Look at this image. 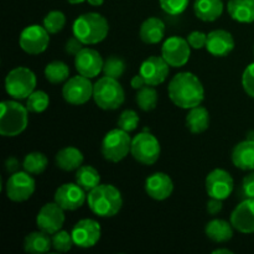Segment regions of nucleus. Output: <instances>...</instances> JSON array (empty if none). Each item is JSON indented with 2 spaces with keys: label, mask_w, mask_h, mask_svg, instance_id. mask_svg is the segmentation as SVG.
Here are the masks:
<instances>
[{
  "label": "nucleus",
  "mask_w": 254,
  "mask_h": 254,
  "mask_svg": "<svg viewBox=\"0 0 254 254\" xmlns=\"http://www.w3.org/2000/svg\"><path fill=\"white\" fill-rule=\"evenodd\" d=\"M193 11L200 20L212 22L220 19L223 12L222 0H195Z\"/></svg>",
  "instance_id": "25"
},
{
  "label": "nucleus",
  "mask_w": 254,
  "mask_h": 254,
  "mask_svg": "<svg viewBox=\"0 0 254 254\" xmlns=\"http://www.w3.org/2000/svg\"><path fill=\"white\" fill-rule=\"evenodd\" d=\"M145 84H146L145 79L143 78V76H141L140 73L136 74V76H134L130 81V86L133 87L134 89H136V91H138V89H140L141 87L145 86Z\"/></svg>",
  "instance_id": "46"
},
{
  "label": "nucleus",
  "mask_w": 254,
  "mask_h": 254,
  "mask_svg": "<svg viewBox=\"0 0 254 254\" xmlns=\"http://www.w3.org/2000/svg\"><path fill=\"white\" fill-rule=\"evenodd\" d=\"M73 35L84 45H96L103 41L109 32L108 20L98 12H86L74 20Z\"/></svg>",
  "instance_id": "3"
},
{
  "label": "nucleus",
  "mask_w": 254,
  "mask_h": 254,
  "mask_svg": "<svg viewBox=\"0 0 254 254\" xmlns=\"http://www.w3.org/2000/svg\"><path fill=\"white\" fill-rule=\"evenodd\" d=\"M227 11L235 21L251 24L254 22V0H230Z\"/></svg>",
  "instance_id": "27"
},
{
  "label": "nucleus",
  "mask_w": 254,
  "mask_h": 254,
  "mask_svg": "<svg viewBox=\"0 0 254 254\" xmlns=\"http://www.w3.org/2000/svg\"><path fill=\"white\" fill-rule=\"evenodd\" d=\"M51 238H52V248H54L56 252L66 253L68 252V251H71V248L74 246L72 235L67 232V231L60 230L59 232L54 233Z\"/></svg>",
  "instance_id": "37"
},
{
  "label": "nucleus",
  "mask_w": 254,
  "mask_h": 254,
  "mask_svg": "<svg viewBox=\"0 0 254 254\" xmlns=\"http://www.w3.org/2000/svg\"><path fill=\"white\" fill-rule=\"evenodd\" d=\"M104 60L97 50L83 47L74 56V66L79 74L88 78H94L103 72Z\"/></svg>",
  "instance_id": "17"
},
{
  "label": "nucleus",
  "mask_w": 254,
  "mask_h": 254,
  "mask_svg": "<svg viewBox=\"0 0 254 254\" xmlns=\"http://www.w3.org/2000/svg\"><path fill=\"white\" fill-rule=\"evenodd\" d=\"M190 0H159L160 6L166 14L169 15H180L183 14L189 6Z\"/></svg>",
  "instance_id": "39"
},
{
  "label": "nucleus",
  "mask_w": 254,
  "mask_h": 254,
  "mask_svg": "<svg viewBox=\"0 0 254 254\" xmlns=\"http://www.w3.org/2000/svg\"><path fill=\"white\" fill-rule=\"evenodd\" d=\"M93 99L103 111H116L126 99V92L118 79L102 77L93 86Z\"/></svg>",
  "instance_id": "5"
},
{
  "label": "nucleus",
  "mask_w": 254,
  "mask_h": 254,
  "mask_svg": "<svg viewBox=\"0 0 254 254\" xmlns=\"http://www.w3.org/2000/svg\"><path fill=\"white\" fill-rule=\"evenodd\" d=\"M71 235L76 247L92 248L101 240L102 228L96 220L83 218L73 226Z\"/></svg>",
  "instance_id": "14"
},
{
  "label": "nucleus",
  "mask_w": 254,
  "mask_h": 254,
  "mask_svg": "<svg viewBox=\"0 0 254 254\" xmlns=\"http://www.w3.org/2000/svg\"><path fill=\"white\" fill-rule=\"evenodd\" d=\"M188 42L190 44L191 49L201 50L206 47V42H207V34L202 31H192L186 37Z\"/></svg>",
  "instance_id": "42"
},
{
  "label": "nucleus",
  "mask_w": 254,
  "mask_h": 254,
  "mask_svg": "<svg viewBox=\"0 0 254 254\" xmlns=\"http://www.w3.org/2000/svg\"><path fill=\"white\" fill-rule=\"evenodd\" d=\"M232 163L236 168L243 171L254 170V140L246 139L236 144L232 150Z\"/></svg>",
  "instance_id": "22"
},
{
  "label": "nucleus",
  "mask_w": 254,
  "mask_h": 254,
  "mask_svg": "<svg viewBox=\"0 0 254 254\" xmlns=\"http://www.w3.org/2000/svg\"><path fill=\"white\" fill-rule=\"evenodd\" d=\"M84 156L79 149L74 146H66L57 151L55 156L57 168L64 171H74L79 169L83 164Z\"/></svg>",
  "instance_id": "24"
},
{
  "label": "nucleus",
  "mask_w": 254,
  "mask_h": 254,
  "mask_svg": "<svg viewBox=\"0 0 254 254\" xmlns=\"http://www.w3.org/2000/svg\"><path fill=\"white\" fill-rule=\"evenodd\" d=\"M66 25V16L60 10H52L47 12L44 17V27L49 31L50 35H55L61 31Z\"/></svg>",
  "instance_id": "36"
},
{
  "label": "nucleus",
  "mask_w": 254,
  "mask_h": 254,
  "mask_svg": "<svg viewBox=\"0 0 254 254\" xmlns=\"http://www.w3.org/2000/svg\"><path fill=\"white\" fill-rule=\"evenodd\" d=\"M47 164H49V160H47V156L44 153L32 151V153H29L24 158L22 168L31 175H40V174L46 170Z\"/></svg>",
  "instance_id": "33"
},
{
  "label": "nucleus",
  "mask_w": 254,
  "mask_h": 254,
  "mask_svg": "<svg viewBox=\"0 0 254 254\" xmlns=\"http://www.w3.org/2000/svg\"><path fill=\"white\" fill-rule=\"evenodd\" d=\"M19 161H17L16 158H14V156H10V158L6 159V161H5V169H6L7 173L10 174H14V173H17V170H19Z\"/></svg>",
  "instance_id": "45"
},
{
  "label": "nucleus",
  "mask_w": 254,
  "mask_h": 254,
  "mask_svg": "<svg viewBox=\"0 0 254 254\" xmlns=\"http://www.w3.org/2000/svg\"><path fill=\"white\" fill-rule=\"evenodd\" d=\"M87 191L78 184H64L55 192V202L64 211H76L87 201Z\"/></svg>",
  "instance_id": "16"
},
{
  "label": "nucleus",
  "mask_w": 254,
  "mask_h": 254,
  "mask_svg": "<svg viewBox=\"0 0 254 254\" xmlns=\"http://www.w3.org/2000/svg\"><path fill=\"white\" fill-rule=\"evenodd\" d=\"M52 247V238L49 233L39 230L29 233L25 237L24 250L30 254H44L47 253Z\"/></svg>",
  "instance_id": "28"
},
{
  "label": "nucleus",
  "mask_w": 254,
  "mask_h": 254,
  "mask_svg": "<svg viewBox=\"0 0 254 254\" xmlns=\"http://www.w3.org/2000/svg\"><path fill=\"white\" fill-rule=\"evenodd\" d=\"M139 116L135 111L133 109H126L121 113L118 118V128L123 129V130L130 131L135 130L138 128V124H139Z\"/></svg>",
  "instance_id": "38"
},
{
  "label": "nucleus",
  "mask_w": 254,
  "mask_h": 254,
  "mask_svg": "<svg viewBox=\"0 0 254 254\" xmlns=\"http://www.w3.org/2000/svg\"><path fill=\"white\" fill-rule=\"evenodd\" d=\"M135 102L139 108L144 112H150L155 109L158 104V92L155 87L145 84L140 89H138L135 94Z\"/></svg>",
  "instance_id": "32"
},
{
  "label": "nucleus",
  "mask_w": 254,
  "mask_h": 254,
  "mask_svg": "<svg viewBox=\"0 0 254 254\" xmlns=\"http://www.w3.org/2000/svg\"><path fill=\"white\" fill-rule=\"evenodd\" d=\"M67 1L69 2V4H81V2L83 1H87V0H67Z\"/></svg>",
  "instance_id": "49"
},
{
  "label": "nucleus",
  "mask_w": 254,
  "mask_h": 254,
  "mask_svg": "<svg viewBox=\"0 0 254 254\" xmlns=\"http://www.w3.org/2000/svg\"><path fill=\"white\" fill-rule=\"evenodd\" d=\"M74 179H76V183L87 192L93 190L101 184V175L97 169L91 165H82L81 168L77 169Z\"/></svg>",
  "instance_id": "30"
},
{
  "label": "nucleus",
  "mask_w": 254,
  "mask_h": 254,
  "mask_svg": "<svg viewBox=\"0 0 254 254\" xmlns=\"http://www.w3.org/2000/svg\"><path fill=\"white\" fill-rule=\"evenodd\" d=\"M241 198H254V170L243 178L240 189Z\"/></svg>",
  "instance_id": "41"
},
{
  "label": "nucleus",
  "mask_w": 254,
  "mask_h": 254,
  "mask_svg": "<svg viewBox=\"0 0 254 254\" xmlns=\"http://www.w3.org/2000/svg\"><path fill=\"white\" fill-rule=\"evenodd\" d=\"M168 62L161 56H150L143 61L139 73L145 79L146 84L156 87L166 81L170 72Z\"/></svg>",
  "instance_id": "18"
},
{
  "label": "nucleus",
  "mask_w": 254,
  "mask_h": 254,
  "mask_svg": "<svg viewBox=\"0 0 254 254\" xmlns=\"http://www.w3.org/2000/svg\"><path fill=\"white\" fill-rule=\"evenodd\" d=\"M223 208V202L222 200H218V198L210 197V200L206 203V211H207L208 215L216 216L222 211Z\"/></svg>",
  "instance_id": "44"
},
{
  "label": "nucleus",
  "mask_w": 254,
  "mask_h": 254,
  "mask_svg": "<svg viewBox=\"0 0 254 254\" xmlns=\"http://www.w3.org/2000/svg\"><path fill=\"white\" fill-rule=\"evenodd\" d=\"M191 56V46L188 40L180 36H171L161 46V57L170 67L185 66Z\"/></svg>",
  "instance_id": "12"
},
{
  "label": "nucleus",
  "mask_w": 254,
  "mask_h": 254,
  "mask_svg": "<svg viewBox=\"0 0 254 254\" xmlns=\"http://www.w3.org/2000/svg\"><path fill=\"white\" fill-rule=\"evenodd\" d=\"M50 104V97L44 91H34L26 98V108L31 113H42Z\"/></svg>",
  "instance_id": "34"
},
{
  "label": "nucleus",
  "mask_w": 254,
  "mask_h": 254,
  "mask_svg": "<svg viewBox=\"0 0 254 254\" xmlns=\"http://www.w3.org/2000/svg\"><path fill=\"white\" fill-rule=\"evenodd\" d=\"M253 52H254V47H253Z\"/></svg>",
  "instance_id": "50"
},
{
  "label": "nucleus",
  "mask_w": 254,
  "mask_h": 254,
  "mask_svg": "<svg viewBox=\"0 0 254 254\" xmlns=\"http://www.w3.org/2000/svg\"><path fill=\"white\" fill-rule=\"evenodd\" d=\"M232 254V251H230L228 248H217V250L212 251V254Z\"/></svg>",
  "instance_id": "47"
},
{
  "label": "nucleus",
  "mask_w": 254,
  "mask_h": 254,
  "mask_svg": "<svg viewBox=\"0 0 254 254\" xmlns=\"http://www.w3.org/2000/svg\"><path fill=\"white\" fill-rule=\"evenodd\" d=\"M233 230L235 227L232 226L231 221L227 222L221 218H215L206 225L205 233L212 242L226 243L232 240Z\"/></svg>",
  "instance_id": "26"
},
{
  "label": "nucleus",
  "mask_w": 254,
  "mask_h": 254,
  "mask_svg": "<svg viewBox=\"0 0 254 254\" xmlns=\"http://www.w3.org/2000/svg\"><path fill=\"white\" fill-rule=\"evenodd\" d=\"M131 140L128 131L121 128L112 129L104 135L101 144V153L107 161L119 163L128 156L131 149Z\"/></svg>",
  "instance_id": "6"
},
{
  "label": "nucleus",
  "mask_w": 254,
  "mask_h": 254,
  "mask_svg": "<svg viewBox=\"0 0 254 254\" xmlns=\"http://www.w3.org/2000/svg\"><path fill=\"white\" fill-rule=\"evenodd\" d=\"M231 223L243 235L254 233V198H245L231 213Z\"/></svg>",
  "instance_id": "19"
},
{
  "label": "nucleus",
  "mask_w": 254,
  "mask_h": 254,
  "mask_svg": "<svg viewBox=\"0 0 254 254\" xmlns=\"http://www.w3.org/2000/svg\"><path fill=\"white\" fill-rule=\"evenodd\" d=\"M45 77L52 84H60L69 78V67L64 61H52L45 67Z\"/></svg>",
  "instance_id": "31"
},
{
  "label": "nucleus",
  "mask_w": 254,
  "mask_h": 254,
  "mask_svg": "<svg viewBox=\"0 0 254 254\" xmlns=\"http://www.w3.org/2000/svg\"><path fill=\"white\" fill-rule=\"evenodd\" d=\"M35 189H36L35 179L27 171H17L10 175L5 186L7 198L14 202L27 201L34 195Z\"/></svg>",
  "instance_id": "10"
},
{
  "label": "nucleus",
  "mask_w": 254,
  "mask_h": 254,
  "mask_svg": "<svg viewBox=\"0 0 254 254\" xmlns=\"http://www.w3.org/2000/svg\"><path fill=\"white\" fill-rule=\"evenodd\" d=\"M169 98L179 108L191 109L200 106L205 98V88L192 72H179L168 86Z\"/></svg>",
  "instance_id": "1"
},
{
  "label": "nucleus",
  "mask_w": 254,
  "mask_h": 254,
  "mask_svg": "<svg viewBox=\"0 0 254 254\" xmlns=\"http://www.w3.org/2000/svg\"><path fill=\"white\" fill-rule=\"evenodd\" d=\"M186 127L192 134H201L210 127V113L205 107H193L186 116Z\"/></svg>",
  "instance_id": "29"
},
{
  "label": "nucleus",
  "mask_w": 254,
  "mask_h": 254,
  "mask_svg": "<svg viewBox=\"0 0 254 254\" xmlns=\"http://www.w3.org/2000/svg\"><path fill=\"white\" fill-rule=\"evenodd\" d=\"M205 189L210 197L223 201L232 195L235 181L225 169H215L206 176Z\"/></svg>",
  "instance_id": "13"
},
{
  "label": "nucleus",
  "mask_w": 254,
  "mask_h": 254,
  "mask_svg": "<svg viewBox=\"0 0 254 254\" xmlns=\"http://www.w3.org/2000/svg\"><path fill=\"white\" fill-rule=\"evenodd\" d=\"M174 183L165 173H155L145 180V192L155 201H164L171 196Z\"/></svg>",
  "instance_id": "21"
},
{
  "label": "nucleus",
  "mask_w": 254,
  "mask_h": 254,
  "mask_svg": "<svg viewBox=\"0 0 254 254\" xmlns=\"http://www.w3.org/2000/svg\"><path fill=\"white\" fill-rule=\"evenodd\" d=\"M160 143L156 136L149 131H141L136 134L131 140V156L143 165L155 164L160 158Z\"/></svg>",
  "instance_id": "8"
},
{
  "label": "nucleus",
  "mask_w": 254,
  "mask_h": 254,
  "mask_svg": "<svg viewBox=\"0 0 254 254\" xmlns=\"http://www.w3.org/2000/svg\"><path fill=\"white\" fill-rule=\"evenodd\" d=\"M64 210L56 202L45 203L36 216V226L39 230L54 235L59 232L64 223Z\"/></svg>",
  "instance_id": "15"
},
{
  "label": "nucleus",
  "mask_w": 254,
  "mask_h": 254,
  "mask_svg": "<svg viewBox=\"0 0 254 254\" xmlns=\"http://www.w3.org/2000/svg\"><path fill=\"white\" fill-rule=\"evenodd\" d=\"M87 1L92 6H101V5H103L104 0H87Z\"/></svg>",
  "instance_id": "48"
},
{
  "label": "nucleus",
  "mask_w": 254,
  "mask_h": 254,
  "mask_svg": "<svg viewBox=\"0 0 254 254\" xmlns=\"http://www.w3.org/2000/svg\"><path fill=\"white\" fill-rule=\"evenodd\" d=\"M93 86L91 78L78 73V76L71 77L64 82L62 87V97L68 104L82 106L93 98Z\"/></svg>",
  "instance_id": "9"
},
{
  "label": "nucleus",
  "mask_w": 254,
  "mask_h": 254,
  "mask_svg": "<svg viewBox=\"0 0 254 254\" xmlns=\"http://www.w3.org/2000/svg\"><path fill=\"white\" fill-rule=\"evenodd\" d=\"M0 107V134L5 138L20 135L29 123V111L26 106H22L16 99H14L1 102Z\"/></svg>",
  "instance_id": "4"
},
{
  "label": "nucleus",
  "mask_w": 254,
  "mask_h": 254,
  "mask_svg": "<svg viewBox=\"0 0 254 254\" xmlns=\"http://www.w3.org/2000/svg\"><path fill=\"white\" fill-rule=\"evenodd\" d=\"M242 86L246 93L254 98V62L248 64L242 74Z\"/></svg>",
  "instance_id": "40"
},
{
  "label": "nucleus",
  "mask_w": 254,
  "mask_h": 254,
  "mask_svg": "<svg viewBox=\"0 0 254 254\" xmlns=\"http://www.w3.org/2000/svg\"><path fill=\"white\" fill-rule=\"evenodd\" d=\"M235 49V39L226 30L218 29L207 34L206 50L215 57H226Z\"/></svg>",
  "instance_id": "20"
},
{
  "label": "nucleus",
  "mask_w": 254,
  "mask_h": 254,
  "mask_svg": "<svg viewBox=\"0 0 254 254\" xmlns=\"http://www.w3.org/2000/svg\"><path fill=\"white\" fill-rule=\"evenodd\" d=\"M50 44V34L40 25H29L21 31L19 45L24 52L29 55H40L45 52Z\"/></svg>",
  "instance_id": "11"
},
{
  "label": "nucleus",
  "mask_w": 254,
  "mask_h": 254,
  "mask_svg": "<svg viewBox=\"0 0 254 254\" xmlns=\"http://www.w3.org/2000/svg\"><path fill=\"white\" fill-rule=\"evenodd\" d=\"M139 36L144 44L156 45L165 36V24L161 19L155 16L144 20L139 30Z\"/></svg>",
  "instance_id": "23"
},
{
  "label": "nucleus",
  "mask_w": 254,
  "mask_h": 254,
  "mask_svg": "<svg viewBox=\"0 0 254 254\" xmlns=\"http://www.w3.org/2000/svg\"><path fill=\"white\" fill-rule=\"evenodd\" d=\"M83 45H84L83 42H82L79 39H77V37L73 35V36L69 37V39L66 41L64 50H66L67 54L71 55V56H76V55L83 49Z\"/></svg>",
  "instance_id": "43"
},
{
  "label": "nucleus",
  "mask_w": 254,
  "mask_h": 254,
  "mask_svg": "<svg viewBox=\"0 0 254 254\" xmlns=\"http://www.w3.org/2000/svg\"><path fill=\"white\" fill-rule=\"evenodd\" d=\"M36 87V76L30 68L19 66L12 68L5 78V89L16 101L26 99Z\"/></svg>",
  "instance_id": "7"
},
{
  "label": "nucleus",
  "mask_w": 254,
  "mask_h": 254,
  "mask_svg": "<svg viewBox=\"0 0 254 254\" xmlns=\"http://www.w3.org/2000/svg\"><path fill=\"white\" fill-rule=\"evenodd\" d=\"M124 72H126V62H124V60L122 57L113 55V56H109L104 60V76L119 79L123 76Z\"/></svg>",
  "instance_id": "35"
},
{
  "label": "nucleus",
  "mask_w": 254,
  "mask_h": 254,
  "mask_svg": "<svg viewBox=\"0 0 254 254\" xmlns=\"http://www.w3.org/2000/svg\"><path fill=\"white\" fill-rule=\"evenodd\" d=\"M87 203L92 212L98 217H114L123 206V197L118 189L109 184H99L87 195Z\"/></svg>",
  "instance_id": "2"
}]
</instances>
